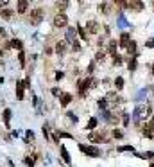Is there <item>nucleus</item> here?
Segmentation results:
<instances>
[{
    "label": "nucleus",
    "instance_id": "1",
    "mask_svg": "<svg viewBox=\"0 0 154 167\" xmlns=\"http://www.w3.org/2000/svg\"><path fill=\"white\" fill-rule=\"evenodd\" d=\"M29 20H31L32 25H38V23L43 20V9H40V7H38V9H32L31 11V18H29Z\"/></svg>",
    "mask_w": 154,
    "mask_h": 167
},
{
    "label": "nucleus",
    "instance_id": "2",
    "mask_svg": "<svg viewBox=\"0 0 154 167\" xmlns=\"http://www.w3.org/2000/svg\"><path fill=\"white\" fill-rule=\"evenodd\" d=\"M79 149H81L82 153L90 155V157H99V155H101V151H99L97 147H93V146H84V144H79Z\"/></svg>",
    "mask_w": 154,
    "mask_h": 167
},
{
    "label": "nucleus",
    "instance_id": "3",
    "mask_svg": "<svg viewBox=\"0 0 154 167\" xmlns=\"http://www.w3.org/2000/svg\"><path fill=\"white\" fill-rule=\"evenodd\" d=\"M124 7L129 11H142L144 9V4L140 0H133V2H124Z\"/></svg>",
    "mask_w": 154,
    "mask_h": 167
},
{
    "label": "nucleus",
    "instance_id": "4",
    "mask_svg": "<svg viewBox=\"0 0 154 167\" xmlns=\"http://www.w3.org/2000/svg\"><path fill=\"white\" fill-rule=\"evenodd\" d=\"M66 23H68V16H66L65 13H57L56 18H54V25H56V27H65Z\"/></svg>",
    "mask_w": 154,
    "mask_h": 167
},
{
    "label": "nucleus",
    "instance_id": "5",
    "mask_svg": "<svg viewBox=\"0 0 154 167\" xmlns=\"http://www.w3.org/2000/svg\"><path fill=\"white\" fill-rule=\"evenodd\" d=\"M86 29L92 32V34H97V32L101 31V27H99V23L97 22H93V20H90L88 23H86Z\"/></svg>",
    "mask_w": 154,
    "mask_h": 167
},
{
    "label": "nucleus",
    "instance_id": "6",
    "mask_svg": "<svg viewBox=\"0 0 154 167\" xmlns=\"http://www.w3.org/2000/svg\"><path fill=\"white\" fill-rule=\"evenodd\" d=\"M59 101H61V106H68L72 103V95L70 94H61L59 95Z\"/></svg>",
    "mask_w": 154,
    "mask_h": 167
},
{
    "label": "nucleus",
    "instance_id": "7",
    "mask_svg": "<svg viewBox=\"0 0 154 167\" xmlns=\"http://www.w3.org/2000/svg\"><path fill=\"white\" fill-rule=\"evenodd\" d=\"M129 32H122V36H120V47H129Z\"/></svg>",
    "mask_w": 154,
    "mask_h": 167
},
{
    "label": "nucleus",
    "instance_id": "8",
    "mask_svg": "<svg viewBox=\"0 0 154 167\" xmlns=\"http://www.w3.org/2000/svg\"><path fill=\"white\" fill-rule=\"evenodd\" d=\"M23 81H16V97L18 99H23Z\"/></svg>",
    "mask_w": 154,
    "mask_h": 167
},
{
    "label": "nucleus",
    "instance_id": "9",
    "mask_svg": "<svg viewBox=\"0 0 154 167\" xmlns=\"http://www.w3.org/2000/svg\"><path fill=\"white\" fill-rule=\"evenodd\" d=\"M27 7H29L27 0H20V2H18V6H16V11H18V13H25Z\"/></svg>",
    "mask_w": 154,
    "mask_h": 167
},
{
    "label": "nucleus",
    "instance_id": "10",
    "mask_svg": "<svg viewBox=\"0 0 154 167\" xmlns=\"http://www.w3.org/2000/svg\"><path fill=\"white\" fill-rule=\"evenodd\" d=\"M66 45H68L66 42H57V43H56V52H57V54H63L65 51H66Z\"/></svg>",
    "mask_w": 154,
    "mask_h": 167
},
{
    "label": "nucleus",
    "instance_id": "11",
    "mask_svg": "<svg viewBox=\"0 0 154 167\" xmlns=\"http://www.w3.org/2000/svg\"><path fill=\"white\" fill-rule=\"evenodd\" d=\"M9 47H11V49H18V51H22V47H23V45H22L20 40H16V38H14V40H11V42H9Z\"/></svg>",
    "mask_w": 154,
    "mask_h": 167
},
{
    "label": "nucleus",
    "instance_id": "12",
    "mask_svg": "<svg viewBox=\"0 0 154 167\" xmlns=\"http://www.w3.org/2000/svg\"><path fill=\"white\" fill-rule=\"evenodd\" d=\"M66 40L70 43L75 42V31H73V29H68V31H66Z\"/></svg>",
    "mask_w": 154,
    "mask_h": 167
},
{
    "label": "nucleus",
    "instance_id": "13",
    "mask_svg": "<svg viewBox=\"0 0 154 167\" xmlns=\"http://www.w3.org/2000/svg\"><path fill=\"white\" fill-rule=\"evenodd\" d=\"M0 16L6 18V20H9L11 16H13V11H11V9H2V11H0Z\"/></svg>",
    "mask_w": 154,
    "mask_h": 167
},
{
    "label": "nucleus",
    "instance_id": "14",
    "mask_svg": "<svg viewBox=\"0 0 154 167\" xmlns=\"http://www.w3.org/2000/svg\"><path fill=\"white\" fill-rule=\"evenodd\" d=\"M116 47H118V43L115 42V40L113 42H109V52L113 54V56H116Z\"/></svg>",
    "mask_w": 154,
    "mask_h": 167
},
{
    "label": "nucleus",
    "instance_id": "15",
    "mask_svg": "<svg viewBox=\"0 0 154 167\" xmlns=\"http://www.w3.org/2000/svg\"><path fill=\"white\" fill-rule=\"evenodd\" d=\"M59 151H61V157H63V160H65V162H70V155H68V153H66V149H65V147H59Z\"/></svg>",
    "mask_w": 154,
    "mask_h": 167
},
{
    "label": "nucleus",
    "instance_id": "16",
    "mask_svg": "<svg viewBox=\"0 0 154 167\" xmlns=\"http://www.w3.org/2000/svg\"><path fill=\"white\" fill-rule=\"evenodd\" d=\"M9 120H11V110H4V122H6V126H9Z\"/></svg>",
    "mask_w": 154,
    "mask_h": 167
},
{
    "label": "nucleus",
    "instance_id": "17",
    "mask_svg": "<svg viewBox=\"0 0 154 167\" xmlns=\"http://www.w3.org/2000/svg\"><path fill=\"white\" fill-rule=\"evenodd\" d=\"M34 160H36V157L34 155H31V157H25V164L29 167H34Z\"/></svg>",
    "mask_w": 154,
    "mask_h": 167
},
{
    "label": "nucleus",
    "instance_id": "18",
    "mask_svg": "<svg viewBox=\"0 0 154 167\" xmlns=\"http://www.w3.org/2000/svg\"><path fill=\"white\" fill-rule=\"evenodd\" d=\"M18 63H20V67H25V54L23 52L18 54Z\"/></svg>",
    "mask_w": 154,
    "mask_h": 167
},
{
    "label": "nucleus",
    "instance_id": "19",
    "mask_svg": "<svg viewBox=\"0 0 154 167\" xmlns=\"http://www.w3.org/2000/svg\"><path fill=\"white\" fill-rule=\"evenodd\" d=\"M134 51H136V43L131 42V43H129V47H127V52H129V54H134Z\"/></svg>",
    "mask_w": 154,
    "mask_h": 167
},
{
    "label": "nucleus",
    "instance_id": "20",
    "mask_svg": "<svg viewBox=\"0 0 154 167\" xmlns=\"http://www.w3.org/2000/svg\"><path fill=\"white\" fill-rule=\"evenodd\" d=\"M115 86H116V88H122V86H124V79H122V77H116V79H115Z\"/></svg>",
    "mask_w": 154,
    "mask_h": 167
},
{
    "label": "nucleus",
    "instance_id": "21",
    "mask_svg": "<svg viewBox=\"0 0 154 167\" xmlns=\"http://www.w3.org/2000/svg\"><path fill=\"white\" fill-rule=\"evenodd\" d=\"M77 32H79V36H81L82 40H86V38H88V34L84 32V29H82V27H77Z\"/></svg>",
    "mask_w": 154,
    "mask_h": 167
},
{
    "label": "nucleus",
    "instance_id": "22",
    "mask_svg": "<svg viewBox=\"0 0 154 167\" xmlns=\"http://www.w3.org/2000/svg\"><path fill=\"white\" fill-rule=\"evenodd\" d=\"M95 126H97V119H90V122H88V126H86V128H88V129H93Z\"/></svg>",
    "mask_w": 154,
    "mask_h": 167
},
{
    "label": "nucleus",
    "instance_id": "23",
    "mask_svg": "<svg viewBox=\"0 0 154 167\" xmlns=\"http://www.w3.org/2000/svg\"><path fill=\"white\" fill-rule=\"evenodd\" d=\"M108 104V99H99V108H106Z\"/></svg>",
    "mask_w": 154,
    "mask_h": 167
},
{
    "label": "nucleus",
    "instance_id": "24",
    "mask_svg": "<svg viewBox=\"0 0 154 167\" xmlns=\"http://www.w3.org/2000/svg\"><path fill=\"white\" fill-rule=\"evenodd\" d=\"M113 59H115V65H120V63H122V58H120V56H118V54H116V56H113Z\"/></svg>",
    "mask_w": 154,
    "mask_h": 167
},
{
    "label": "nucleus",
    "instance_id": "25",
    "mask_svg": "<svg viewBox=\"0 0 154 167\" xmlns=\"http://www.w3.org/2000/svg\"><path fill=\"white\" fill-rule=\"evenodd\" d=\"M113 136H115V138H122V131H120V129H115Z\"/></svg>",
    "mask_w": 154,
    "mask_h": 167
},
{
    "label": "nucleus",
    "instance_id": "26",
    "mask_svg": "<svg viewBox=\"0 0 154 167\" xmlns=\"http://www.w3.org/2000/svg\"><path fill=\"white\" fill-rule=\"evenodd\" d=\"M66 117H68V119H70L72 122H77V115H73V113H68V115H66Z\"/></svg>",
    "mask_w": 154,
    "mask_h": 167
},
{
    "label": "nucleus",
    "instance_id": "27",
    "mask_svg": "<svg viewBox=\"0 0 154 167\" xmlns=\"http://www.w3.org/2000/svg\"><path fill=\"white\" fill-rule=\"evenodd\" d=\"M104 56H106L104 52H97V61H104Z\"/></svg>",
    "mask_w": 154,
    "mask_h": 167
},
{
    "label": "nucleus",
    "instance_id": "28",
    "mask_svg": "<svg viewBox=\"0 0 154 167\" xmlns=\"http://www.w3.org/2000/svg\"><path fill=\"white\" fill-rule=\"evenodd\" d=\"M147 128H149L151 131H154V117L151 119V120H149V126H147Z\"/></svg>",
    "mask_w": 154,
    "mask_h": 167
},
{
    "label": "nucleus",
    "instance_id": "29",
    "mask_svg": "<svg viewBox=\"0 0 154 167\" xmlns=\"http://www.w3.org/2000/svg\"><path fill=\"white\" fill-rule=\"evenodd\" d=\"M72 47H73V51H79V49H81V45H79V42H77V40L72 43Z\"/></svg>",
    "mask_w": 154,
    "mask_h": 167
},
{
    "label": "nucleus",
    "instance_id": "30",
    "mask_svg": "<svg viewBox=\"0 0 154 167\" xmlns=\"http://www.w3.org/2000/svg\"><path fill=\"white\" fill-rule=\"evenodd\" d=\"M129 68H131V70H134V68H136V59L129 61Z\"/></svg>",
    "mask_w": 154,
    "mask_h": 167
},
{
    "label": "nucleus",
    "instance_id": "31",
    "mask_svg": "<svg viewBox=\"0 0 154 167\" xmlns=\"http://www.w3.org/2000/svg\"><path fill=\"white\" fill-rule=\"evenodd\" d=\"M66 6H68L66 2H61V4H57V9H66Z\"/></svg>",
    "mask_w": 154,
    "mask_h": 167
},
{
    "label": "nucleus",
    "instance_id": "32",
    "mask_svg": "<svg viewBox=\"0 0 154 167\" xmlns=\"http://www.w3.org/2000/svg\"><path fill=\"white\" fill-rule=\"evenodd\" d=\"M23 84H25L27 88H31V77H25V81H23Z\"/></svg>",
    "mask_w": 154,
    "mask_h": 167
},
{
    "label": "nucleus",
    "instance_id": "33",
    "mask_svg": "<svg viewBox=\"0 0 154 167\" xmlns=\"http://www.w3.org/2000/svg\"><path fill=\"white\" fill-rule=\"evenodd\" d=\"M27 140H34V133L32 131H27Z\"/></svg>",
    "mask_w": 154,
    "mask_h": 167
},
{
    "label": "nucleus",
    "instance_id": "34",
    "mask_svg": "<svg viewBox=\"0 0 154 167\" xmlns=\"http://www.w3.org/2000/svg\"><path fill=\"white\" fill-rule=\"evenodd\" d=\"M122 117H124V119H122V120H124V124H129V115H125V113H124Z\"/></svg>",
    "mask_w": 154,
    "mask_h": 167
},
{
    "label": "nucleus",
    "instance_id": "35",
    "mask_svg": "<svg viewBox=\"0 0 154 167\" xmlns=\"http://www.w3.org/2000/svg\"><path fill=\"white\" fill-rule=\"evenodd\" d=\"M120 151H133V147H131V146H124V147H120Z\"/></svg>",
    "mask_w": 154,
    "mask_h": 167
},
{
    "label": "nucleus",
    "instance_id": "36",
    "mask_svg": "<svg viewBox=\"0 0 154 167\" xmlns=\"http://www.w3.org/2000/svg\"><path fill=\"white\" fill-rule=\"evenodd\" d=\"M52 94H54V95H61V92H59L57 88H52Z\"/></svg>",
    "mask_w": 154,
    "mask_h": 167
},
{
    "label": "nucleus",
    "instance_id": "37",
    "mask_svg": "<svg viewBox=\"0 0 154 167\" xmlns=\"http://www.w3.org/2000/svg\"><path fill=\"white\" fill-rule=\"evenodd\" d=\"M56 79H63V72H57V74H56Z\"/></svg>",
    "mask_w": 154,
    "mask_h": 167
},
{
    "label": "nucleus",
    "instance_id": "38",
    "mask_svg": "<svg viewBox=\"0 0 154 167\" xmlns=\"http://www.w3.org/2000/svg\"><path fill=\"white\" fill-rule=\"evenodd\" d=\"M0 36H6V29H2V27H0Z\"/></svg>",
    "mask_w": 154,
    "mask_h": 167
},
{
    "label": "nucleus",
    "instance_id": "39",
    "mask_svg": "<svg viewBox=\"0 0 154 167\" xmlns=\"http://www.w3.org/2000/svg\"><path fill=\"white\" fill-rule=\"evenodd\" d=\"M152 74H154V65H152Z\"/></svg>",
    "mask_w": 154,
    "mask_h": 167
}]
</instances>
